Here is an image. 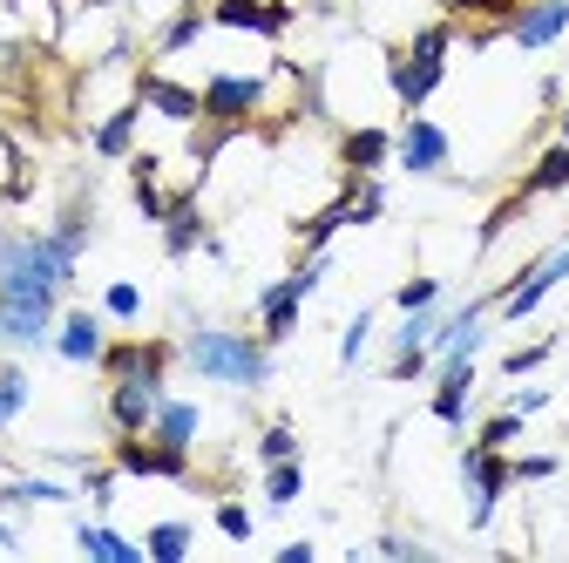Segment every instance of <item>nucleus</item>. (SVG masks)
Segmentation results:
<instances>
[{
    "instance_id": "nucleus-1",
    "label": "nucleus",
    "mask_w": 569,
    "mask_h": 563,
    "mask_svg": "<svg viewBox=\"0 0 569 563\" xmlns=\"http://www.w3.org/2000/svg\"><path fill=\"white\" fill-rule=\"evenodd\" d=\"M183 360L203 374V381H218V387H244V394H258L264 381H271V346H264V333H231V326H190V339H183Z\"/></svg>"
},
{
    "instance_id": "nucleus-2",
    "label": "nucleus",
    "mask_w": 569,
    "mask_h": 563,
    "mask_svg": "<svg viewBox=\"0 0 569 563\" xmlns=\"http://www.w3.org/2000/svg\"><path fill=\"white\" fill-rule=\"evenodd\" d=\"M448 48H455V21L448 14L413 28V41H387V82H393V102L407 116L427 109V96L448 82Z\"/></svg>"
},
{
    "instance_id": "nucleus-3",
    "label": "nucleus",
    "mask_w": 569,
    "mask_h": 563,
    "mask_svg": "<svg viewBox=\"0 0 569 563\" xmlns=\"http://www.w3.org/2000/svg\"><path fill=\"white\" fill-rule=\"evenodd\" d=\"M326 286V251L319 258H299L284 278H271V286L258 293V333H264V346H284L299 333V313H306V299Z\"/></svg>"
},
{
    "instance_id": "nucleus-4",
    "label": "nucleus",
    "mask_w": 569,
    "mask_h": 563,
    "mask_svg": "<svg viewBox=\"0 0 569 563\" xmlns=\"http://www.w3.org/2000/svg\"><path fill=\"white\" fill-rule=\"evenodd\" d=\"M271 82L278 76H238V68H218L197 96H203V116L197 122H224V129H238V136H251L258 129V109H264V96H271Z\"/></svg>"
},
{
    "instance_id": "nucleus-5",
    "label": "nucleus",
    "mask_w": 569,
    "mask_h": 563,
    "mask_svg": "<svg viewBox=\"0 0 569 563\" xmlns=\"http://www.w3.org/2000/svg\"><path fill=\"white\" fill-rule=\"evenodd\" d=\"M183 360V346L177 339H163V333H129V339H102V381H150V387H163L170 381V367Z\"/></svg>"
},
{
    "instance_id": "nucleus-6",
    "label": "nucleus",
    "mask_w": 569,
    "mask_h": 563,
    "mask_svg": "<svg viewBox=\"0 0 569 563\" xmlns=\"http://www.w3.org/2000/svg\"><path fill=\"white\" fill-rule=\"evenodd\" d=\"M461 488H468V530H488V523H495V510H502V496L516 488L509 455H502V448L468 442V448H461Z\"/></svg>"
},
{
    "instance_id": "nucleus-7",
    "label": "nucleus",
    "mask_w": 569,
    "mask_h": 563,
    "mask_svg": "<svg viewBox=\"0 0 569 563\" xmlns=\"http://www.w3.org/2000/svg\"><path fill=\"white\" fill-rule=\"evenodd\" d=\"M109 462L122 468V475H157V482H190L197 468H190V448H170V442H157L150 428L142 435H116L109 442Z\"/></svg>"
},
{
    "instance_id": "nucleus-8",
    "label": "nucleus",
    "mask_w": 569,
    "mask_h": 563,
    "mask_svg": "<svg viewBox=\"0 0 569 563\" xmlns=\"http://www.w3.org/2000/svg\"><path fill=\"white\" fill-rule=\"evenodd\" d=\"M448 157H455V144H448V129L435 122V116H407L400 122V136H393V164L407 170V177H448Z\"/></svg>"
},
{
    "instance_id": "nucleus-9",
    "label": "nucleus",
    "mask_w": 569,
    "mask_h": 563,
    "mask_svg": "<svg viewBox=\"0 0 569 563\" xmlns=\"http://www.w3.org/2000/svg\"><path fill=\"white\" fill-rule=\"evenodd\" d=\"M210 28H231V34H258V41H284L299 28L292 0H210Z\"/></svg>"
},
{
    "instance_id": "nucleus-10",
    "label": "nucleus",
    "mask_w": 569,
    "mask_h": 563,
    "mask_svg": "<svg viewBox=\"0 0 569 563\" xmlns=\"http://www.w3.org/2000/svg\"><path fill=\"white\" fill-rule=\"evenodd\" d=\"M522 14V0H448V21H455V41L468 48H495L509 41V21Z\"/></svg>"
},
{
    "instance_id": "nucleus-11",
    "label": "nucleus",
    "mask_w": 569,
    "mask_h": 563,
    "mask_svg": "<svg viewBox=\"0 0 569 563\" xmlns=\"http://www.w3.org/2000/svg\"><path fill=\"white\" fill-rule=\"evenodd\" d=\"M129 96H142V109H157L163 122H183V129H190V122L203 116V96H197V89H183V82H170L157 61H142V68H136Z\"/></svg>"
},
{
    "instance_id": "nucleus-12",
    "label": "nucleus",
    "mask_w": 569,
    "mask_h": 563,
    "mask_svg": "<svg viewBox=\"0 0 569 563\" xmlns=\"http://www.w3.org/2000/svg\"><path fill=\"white\" fill-rule=\"evenodd\" d=\"M435 421H448V428H461L468 407H475V354H441L435 367Z\"/></svg>"
},
{
    "instance_id": "nucleus-13",
    "label": "nucleus",
    "mask_w": 569,
    "mask_h": 563,
    "mask_svg": "<svg viewBox=\"0 0 569 563\" xmlns=\"http://www.w3.org/2000/svg\"><path fill=\"white\" fill-rule=\"evenodd\" d=\"M332 157H339V170H352V177H380V170L393 164V129H373V122L339 129Z\"/></svg>"
},
{
    "instance_id": "nucleus-14",
    "label": "nucleus",
    "mask_w": 569,
    "mask_h": 563,
    "mask_svg": "<svg viewBox=\"0 0 569 563\" xmlns=\"http://www.w3.org/2000/svg\"><path fill=\"white\" fill-rule=\"evenodd\" d=\"M197 190H203V184H183V190H170V218H163V258H190V251H203V238H210L203 210H197Z\"/></svg>"
},
{
    "instance_id": "nucleus-15",
    "label": "nucleus",
    "mask_w": 569,
    "mask_h": 563,
    "mask_svg": "<svg viewBox=\"0 0 569 563\" xmlns=\"http://www.w3.org/2000/svg\"><path fill=\"white\" fill-rule=\"evenodd\" d=\"M54 354H61L68 367H96V360H102V313L68 306V313L54 319Z\"/></svg>"
},
{
    "instance_id": "nucleus-16",
    "label": "nucleus",
    "mask_w": 569,
    "mask_h": 563,
    "mask_svg": "<svg viewBox=\"0 0 569 563\" xmlns=\"http://www.w3.org/2000/svg\"><path fill=\"white\" fill-rule=\"evenodd\" d=\"M569 34V0H522V14L509 21V41L516 48H549V41H562Z\"/></svg>"
},
{
    "instance_id": "nucleus-17",
    "label": "nucleus",
    "mask_w": 569,
    "mask_h": 563,
    "mask_svg": "<svg viewBox=\"0 0 569 563\" xmlns=\"http://www.w3.org/2000/svg\"><path fill=\"white\" fill-rule=\"evenodd\" d=\"M48 231L61 238V251H76V258H82V251L96 245V184H76V190H68Z\"/></svg>"
},
{
    "instance_id": "nucleus-18",
    "label": "nucleus",
    "mask_w": 569,
    "mask_h": 563,
    "mask_svg": "<svg viewBox=\"0 0 569 563\" xmlns=\"http://www.w3.org/2000/svg\"><path fill=\"white\" fill-rule=\"evenodd\" d=\"M157 401H163V387H150V381H109V428L116 435H142L150 414H157Z\"/></svg>"
},
{
    "instance_id": "nucleus-19",
    "label": "nucleus",
    "mask_w": 569,
    "mask_h": 563,
    "mask_svg": "<svg viewBox=\"0 0 569 563\" xmlns=\"http://www.w3.org/2000/svg\"><path fill=\"white\" fill-rule=\"evenodd\" d=\"M136 122H142V96H129L122 109H109V116L96 122L89 144H96L102 164H129V150H136Z\"/></svg>"
},
{
    "instance_id": "nucleus-20",
    "label": "nucleus",
    "mask_w": 569,
    "mask_h": 563,
    "mask_svg": "<svg viewBox=\"0 0 569 563\" xmlns=\"http://www.w3.org/2000/svg\"><path fill=\"white\" fill-rule=\"evenodd\" d=\"M346 225H352V190L339 184V197H332L326 210H312V218H299V225H292V238H299V251H306V258H319Z\"/></svg>"
},
{
    "instance_id": "nucleus-21",
    "label": "nucleus",
    "mask_w": 569,
    "mask_h": 563,
    "mask_svg": "<svg viewBox=\"0 0 569 563\" xmlns=\"http://www.w3.org/2000/svg\"><path fill=\"white\" fill-rule=\"evenodd\" d=\"M210 28V0H183V8L157 28V41H150V61H170V55H183L197 34Z\"/></svg>"
},
{
    "instance_id": "nucleus-22",
    "label": "nucleus",
    "mask_w": 569,
    "mask_h": 563,
    "mask_svg": "<svg viewBox=\"0 0 569 563\" xmlns=\"http://www.w3.org/2000/svg\"><path fill=\"white\" fill-rule=\"evenodd\" d=\"M516 184H522L529 197H556V190H569V144H562V136L536 150V164H529Z\"/></svg>"
},
{
    "instance_id": "nucleus-23",
    "label": "nucleus",
    "mask_w": 569,
    "mask_h": 563,
    "mask_svg": "<svg viewBox=\"0 0 569 563\" xmlns=\"http://www.w3.org/2000/svg\"><path fill=\"white\" fill-rule=\"evenodd\" d=\"M197 428H203V414H197V401H157V414H150V435L157 442H170V448H190L197 442Z\"/></svg>"
},
{
    "instance_id": "nucleus-24",
    "label": "nucleus",
    "mask_w": 569,
    "mask_h": 563,
    "mask_svg": "<svg viewBox=\"0 0 569 563\" xmlns=\"http://www.w3.org/2000/svg\"><path fill=\"white\" fill-rule=\"evenodd\" d=\"M529 204H536V197L516 184V190H509V197H502V204H495L488 218H481V231H475V251H495V245H502V231H509L516 218H529Z\"/></svg>"
},
{
    "instance_id": "nucleus-25",
    "label": "nucleus",
    "mask_w": 569,
    "mask_h": 563,
    "mask_svg": "<svg viewBox=\"0 0 569 563\" xmlns=\"http://www.w3.org/2000/svg\"><path fill=\"white\" fill-rule=\"evenodd\" d=\"M299 496H306V468H299V455H292V462H264V503L284 510V503H299Z\"/></svg>"
},
{
    "instance_id": "nucleus-26",
    "label": "nucleus",
    "mask_w": 569,
    "mask_h": 563,
    "mask_svg": "<svg viewBox=\"0 0 569 563\" xmlns=\"http://www.w3.org/2000/svg\"><path fill=\"white\" fill-rule=\"evenodd\" d=\"M76 543H82L89 556H109V563H136V556H142V543H129V536H116V530H102V523H76Z\"/></svg>"
},
{
    "instance_id": "nucleus-27",
    "label": "nucleus",
    "mask_w": 569,
    "mask_h": 563,
    "mask_svg": "<svg viewBox=\"0 0 569 563\" xmlns=\"http://www.w3.org/2000/svg\"><path fill=\"white\" fill-rule=\"evenodd\" d=\"M190 543H197V530H190V523H157L150 536H142V556L177 563V556H190Z\"/></svg>"
},
{
    "instance_id": "nucleus-28",
    "label": "nucleus",
    "mask_w": 569,
    "mask_h": 563,
    "mask_svg": "<svg viewBox=\"0 0 569 563\" xmlns=\"http://www.w3.org/2000/svg\"><path fill=\"white\" fill-rule=\"evenodd\" d=\"M8 503H68V488L48 482V475H21V482L0 488V510H8Z\"/></svg>"
},
{
    "instance_id": "nucleus-29",
    "label": "nucleus",
    "mask_w": 569,
    "mask_h": 563,
    "mask_svg": "<svg viewBox=\"0 0 569 563\" xmlns=\"http://www.w3.org/2000/svg\"><path fill=\"white\" fill-rule=\"evenodd\" d=\"M28 394H34V387H28V374H21L14 360H0V428H8V421L28 407Z\"/></svg>"
},
{
    "instance_id": "nucleus-30",
    "label": "nucleus",
    "mask_w": 569,
    "mask_h": 563,
    "mask_svg": "<svg viewBox=\"0 0 569 563\" xmlns=\"http://www.w3.org/2000/svg\"><path fill=\"white\" fill-rule=\"evenodd\" d=\"M522 421H529V414H516V407H502V414H488V421H481V428H475V442H481V448H509V442L522 435Z\"/></svg>"
},
{
    "instance_id": "nucleus-31",
    "label": "nucleus",
    "mask_w": 569,
    "mask_h": 563,
    "mask_svg": "<svg viewBox=\"0 0 569 563\" xmlns=\"http://www.w3.org/2000/svg\"><path fill=\"white\" fill-rule=\"evenodd\" d=\"M299 455V435H292V421H271V428L258 435V468L264 462H292Z\"/></svg>"
},
{
    "instance_id": "nucleus-32",
    "label": "nucleus",
    "mask_w": 569,
    "mask_h": 563,
    "mask_svg": "<svg viewBox=\"0 0 569 563\" xmlns=\"http://www.w3.org/2000/svg\"><path fill=\"white\" fill-rule=\"evenodd\" d=\"M367 339H373V306H360V313H352V326H346V339H339V367H360Z\"/></svg>"
},
{
    "instance_id": "nucleus-33",
    "label": "nucleus",
    "mask_w": 569,
    "mask_h": 563,
    "mask_svg": "<svg viewBox=\"0 0 569 563\" xmlns=\"http://www.w3.org/2000/svg\"><path fill=\"white\" fill-rule=\"evenodd\" d=\"M393 299H400V313H427V306H441V278L413 271V278H407V286H400Z\"/></svg>"
},
{
    "instance_id": "nucleus-34",
    "label": "nucleus",
    "mask_w": 569,
    "mask_h": 563,
    "mask_svg": "<svg viewBox=\"0 0 569 563\" xmlns=\"http://www.w3.org/2000/svg\"><path fill=\"white\" fill-rule=\"evenodd\" d=\"M102 313H109V319H136V313H142V286H129V278H116V286L102 293Z\"/></svg>"
},
{
    "instance_id": "nucleus-35",
    "label": "nucleus",
    "mask_w": 569,
    "mask_h": 563,
    "mask_svg": "<svg viewBox=\"0 0 569 563\" xmlns=\"http://www.w3.org/2000/svg\"><path fill=\"white\" fill-rule=\"evenodd\" d=\"M549 354H556V339H536V346H516V354L502 360V374H509V381H522V374H536V367H542Z\"/></svg>"
},
{
    "instance_id": "nucleus-36",
    "label": "nucleus",
    "mask_w": 569,
    "mask_h": 563,
    "mask_svg": "<svg viewBox=\"0 0 569 563\" xmlns=\"http://www.w3.org/2000/svg\"><path fill=\"white\" fill-rule=\"evenodd\" d=\"M218 530H224L231 543H251V510H244L238 496H224V503H218Z\"/></svg>"
},
{
    "instance_id": "nucleus-37",
    "label": "nucleus",
    "mask_w": 569,
    "mask_h": 563,
    "mask_svg": "<svg viewBox=\"0 0 569 563\" xmlns=\"http://www.w3.org/2000/svg\"><path fill=\"white\" fill-rule=\"evenodd\" d=\"M509 468H516V482H549L562 462L556 455H509Z\"/></svg>"
},
{
    "instance_id": "nucleus-38",
    "label": "nucleus",
    "mask_w": 569,
    "mask_h": 563,
    "mask_svg": "<svg viewBox=\"0 0 569 563\" xmlns=\"http://www.w3.org/2000/svg\"><path fill=\"white\" fill-rule=\"evenodd\" d=\"M509 407H516V414H542V407H549V387H516Z\"/></svg>"
},
{
    "instance_id": "nucleus-39",
    "label": "nucleus",
    "mask_w": 569,
    "mask_h": 563,
    "mask_svg": "<svg viewBox=\"0 0 569 563\" xmlns=\"http://www.w3.org/2000/svg\"><path fill=\"white\" fill-rule=\"evenodd\" d=\"M373 550H387V556H413V563H420V556H427V550H420V543H407V536H380V543H373Z\"/></svg>"
},
{
    "instance_id": "nucleus-40",
    "label": "nucleus",
    "mask_w": 569,
    "mask_h": 563,
    "mask_svg": "<svg viewBox=\"0 0 569 563\" xmlns=\"http://www.w3.org/2000/svg\"><path fill=\"white\" fill-rule=\"evenodd\" d=\"M556 136H562V144H569V102L556 109Z\"/></svg>"
},
{
    "instance_id": "nucleus-41",
    "label": "nucleus",
    "mask_w": 569,
    "mask_h": 563,
    "mask_svg": "<svg viewBox=\"0 0 569 563\" xmlns=\"http://www.w3.org/2000/svg\"><path fill=\"white\" fill-rule=\"evenodd\" d=\"M14 543H21V536H14V530H8V523H0V550H14Z\"/></svg>"
},
{
    "instance_id": "nucleus-42",
    "label": "nucleus",
    "mask_w": 569,
    "mask_h": 563,
    "mask_svg": "<svg viewBox=\"0 0 569 563\" xmlns=\"http://www.w3.org/2000/svg\"><path fill=\"white\" fill-rule=\"evenodd\" d=\"M82 8H116V0H82Z\"/></svg>"
}]
</instances>
